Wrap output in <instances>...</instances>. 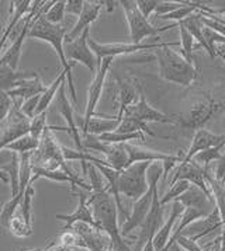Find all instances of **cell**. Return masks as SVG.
Masks as SVG:
<instances>
[{
  "label": "cell",
  "mask_w": 225,
  "mask_h": 251,
  "mask_svg": "<svg viewBox=\"0 0 225 251\" xmlns=\"http://www.w3.org/2000/svg\"><path fill=\"white\" fill-rule=\"evenodd\" d=\"M87 203L90 206L97 227L104 231L112 241L114 251H131L128 241L124 240L118 226V208L107 185L93 190Z\"/></svg>",
  "instance_id": "cell-1"
},
{
  "label": "cell",
  "mask_w": 225,
  "mask_h": 251,
  "mask_svg": "<svg viewBox=\"0 0 225 251\" xmlns=\"http://www.w3.org/2000/svg\"><path fill=\"white\" fill-rule=\"evenodd\" d=\"M65 251H71V250H65Z\"/></svg>",
  "instance_id": "cell-55"
},
{
  "label": "cell",
  "mask_w": 225,
  "mask_h": 251,
  "mask_svg": "<svg viewBox=\"0 0 225 251\" xmlns=\"http://www.w3.org/2000/svg\"><path fill=\"white\" fill-rule=\"evenodd\" d=\"M10 21H9V24L6 25L4 32H3V35H1V38H0V52H1V50H3L4 47H6L7 41L13 37V30L17 27L19 21L27 14L28 9H31L30 4L32 1H30V0H16V1H10Z\"/></svg>",
  "instance_id": "cell-26"
},
{
  "label": "cell",
  "mask_w": 225,
  "mask_h": 251,
  "mask_svg": "<svg viewBox=\"0 0 225 251\" xmlns=\"http://www.w3.org/2000/svg\"><path fill=\"white\" fill-rule=\"evenodd\" d=\"M141 251H155L154 247V239H149V240L145 243V246L142 247Z\"/></svg>",
  "instance_id": "cell-49"
},
{
  "label": "cell",
  "mask_w": 225,
  "mask_h": 251,
  "mask_svg": "<svg viewBox=\"0 0 225 251\" xmlns=\"http://www.w3.org/2000/svg\"><path fill=\"white\" fill-rule=\"evenodd\" d=\"M224 146L225 143L224 145H218V146H215V148H210V149H207V151H200V153L196 154L192 160H195L196 163L200 164V166L208 167V164H211L213 161H220L224 157L225 151H223Z\"/></svg>",
  "instance_id": "cell-37"
},
{
  "label": "cell",
  "mask_w": 225,
  "mask_h": 251,
  "mask_svg": "<svg viewBox=\"0 0 225 251\" xmlns=\"http://www.w3.org/2000/svg\"><path fill=\"white\" fill-rule=\"evenodd\" d=\"M176 201L182 202L184 208H195V209L201 211L205 216H208L215 208L214 200L211 197H208L204 191H201L198 187L192 185V184H190L189 190L182 194Z\"/></svg>",
  "instance_id": "cell-20"
},
{
  "label": "cell",
  "mask_w": 225,
  "mask_h": 251,
  "mask_svg": "<svg viewBox=\"0 0 225 251\" xmlns=\"http://www.w3.org/2000/svg\"><path fill=\"white\" fill-rule=\"evenodd\" d=\"M72 230L75 231L83 240V246L87 251H106L112 241L104 231L99 230L86 223H76L72 226Z\"/></svg>",
  "instance_id": "cell-16"
},
{
  "label": "cell",
  "mask_w": 225,
  "mask_h": 251,
  "mask_svg": "<svg viewBox=\"0 0 225 251\" xmlns=\"http://www.w3.org/2000/svg\"><path fill=\"white\" fill-rule=\"evenodd\" d=\"M89 47L93 50V53L96 55L97 65L100 66L102 60L104 58H115L120 55H128V53H135L138 50H158L166 45H170L172 42H142V44H133V42H115V44H102L97 42L89 35ZM99 69V68H97Z\"/></svg>",
  "instance_id": "cell-7"
},
{
  "label": "cell",
  "mask_w": 225,
  "mask_h": 251,
  "mask_svg": "<svg viewBox=\"0 0 225 251\" xmlns=\"http://www.w3.org/2000/svg\"><path fill=\"white\" fill-rule=\"evenodd\" d=\"M124 117L128 118H134L137 121H141L143 124L148 122H159V124H172V125H177V115H169L165 114L162 111L154 108L146 99L142 91L140 93L138 101L127 107V110L124 112Z\"/></svg>",
  "instance_id": "cell-11"
},
{
  "label": "cell",
  "mask_w": 225,
  "mask_h": 251,
  "mask_svg": "<svg viewBox=\"0 0 225 251\" xmlns=\"http://www.w3.org/2000/svg\"><path fill=\"white\" fill-rule=\"evenodd\" d=\"M225 143V133L224 135H217L213 132L207 131V129H198L195 132L192 145L189 148V151L184 154L183 161H190L195 157L197 153L207 151L210 148H215L218 145H224Z\"/></svg>",
  "instance_id": "cell-22"
},
{
  "label": "cell",
  "mask_w": 225,
  "mask_h": 251,
  "mask_svg": "<svg viewBox=\"0 0 225 251\" xmlns=\"http://www.w3.org/2000/svg\"><path fill=\"white\" fill-rule=\"evenodd\" d=\"M224 17H225V16H224Z\"/></svg>",
  "instance_id": "cell-56"
},
{
  "label": "cell",
  "mask_w": 225,
  "mask_h": 251,
  "mask_svg": "<svg viewBox=\"0 0 225 251\" xmlns=\"http://www.w3.org/2000/svg\"><path fill=\"white\" fill-rule=\"evenodd\" d=\"M24 192L26 191H20L16 197H13L11 200H9L1 206V212H0V226L1 227H7L11 218L16 215V212L19 211L23 197H24Z\"/></svg>",
  "instance_id": "cell-34"
},
{
  "label": "cell",
  "mask_w": 225,
  "mask_h": 251,
  "mask_svg": "<svg viewBox=\"0 0 225 251\" xmlns=\"http://www.w3.org/2000/svg\"><path fill=\"white\" fill-rule=\"evenodd\" d=\"M223 226H224V223H223V219H221V215H220V211L215 206L214 211L211 212L208 216L201 218L198 221L193 222L192 225H189L182 231V234L189 237V239H192V240L197 241L198 239H203L205 236H208L211 231L223 229Z\"/></svg>",
  "instance_id": "cell-19"
},
{
  "label": "cell",
  "mask_w": 225,
  "mask_h": 251,
  "mask_svg": "<svg viewBox=\"0 0 225 251\" xmlns=\"http://www.w3.org/2000/svg\"><path fill=\"white\" fill-rule=\"evenodd\" d=\"M186 180L189 181L192 185H196L198 187L201 191H204L208 197H211V192H210V188L207 185L204 178V167H201L200 164H197L195 160L190 161H182L176 170H174L173 174V180L170 184H174L176 181ZM213 198V197H211ZM214 200V198H213Z\"/></svg>",
  "instance_id": "cell-17"
},
{
  "label": "cell",
  "mask_w": 225,
  "mask_h": 251,
  "mask_svg": "<svg viewBox=\"0 0 225 251\" xmlns=\"http://www.w3.org/2000/svg\"><path fill=\"white\" fill-rule=\"evenodd\" d=\"M225 111V100L217 101L213 93H203L186 114L177 115V125L187 129H204V126Z\"/></svg>",
  "instance_id": "cell-4"
},
{
  "label": "cell",
  "mask_w": 225,
  "mask_h": 251,
  "mask_svg": "<svg viewBox=\"0 0 225 251\" xmlns=\"http://www.w3.org/2000/svg\"><path fill=\"white\" fill-rule=\"evenodd\" d=\"M47 115H48V111H44L41 114H35V117L31 120L30 135L37 141L41 139L42 133L47 128Z\"/></svg>",
  "instance_id": "cell-42"
},
{
  "label": "cell",
  "mask_w": 225,
  "mask_h": 251,
  "mask_svg": "<svg viewBox=\"0 0 225 251\" xmlns=\"http://www.w3.org/2000/svg\"><path fill=\"white\" fill-rule=\"evenodd\" d=\"M38 145H40V141L34 139L30 133H28V135L20 138V139L9 143L3 151H16L17 154H24V153H31V151H37L38 149Z\"/></svg>",
  "instance_id": "cell-35"
},
{
  "label": "cell",
  "mask_w": 225,
  "mask_h": 251,
  "mask_svg": "<svg viewBox=\"0 0 225 251\" xmlns=\"http://www.w3.org/2000/svg\"><path fill=\"white\" fill-rule=\"evenodd\" d=\"M44 7L37 13V16L32 19L30 31H28V37L30 38H37V40L45 41L48 44H51L52 48L55 50L58 58L61 60L63 71L66 72V84L69 86L71 91V97L75 104H78V96H76V89H75V83L72 77V69L75 66L73 62H68L65 56V50H63V42H65V35L68 34V28L63 24H51L45 20L44 17Z\"/></svg>",
  "instance_id": "cell-2"
},
{
  "label": "cell",
  "mask_w": 225,
  "mask_h": 251,
  "mask_svg": "<svg viewBox=\"0 0 225 251\" xmlns=\"http://www.w3.org/2000/svg\"><path fill=\"white\" fill-rule=\"evenodd\" d=\"M40 99H41V96H34V97H31V99H27V100L21 101L20 110L21 112L27 117V118L32 120V118L35 117V114H37V107H38V102H40Z\"/></svg>",
  "instance_id": "cell-44"
},
{
  "label": "cell",
  "mask_w": 225,
  "mask_h": 251,
  "mask_svg": "<svg viewBox=\"0 0 225 251\" xmlns=\"http://www.w3.org/2000/svg\"><path fill=\"white\" fill-rule=\"evenodd\" d=\"M35 76H38V72H19L11 69L10 66H7V65H1L0 66V90L9 93L13 89L19 87L21 81L34 79Z\"/></svg>",
  "instance_id": "cell-25"
},
{
  "label": "cell",
  "mask_w": 225,
  "mask_h": 251,
  "mask_svg": "<svg viewBox=\"0 0 225 251\" xmlns=\"http://www.w3.org/2000/svg\"><path fill=\"white\" fill-rule=\"evenodd\" d=\"M103 7H104V1L84 0L82 13L78 17V21L75 23V25L72 27L71 31H68V34L65 35V42H71V41L76 40L78 37H81L83 31L89 28L90 24L97 20Z\"/></svg>",
  "instance_id": "cell-18"
},
{
  "label": "cell",
  "mask_w": 225,
  "mask_h": 251,
  "mask_svg": "<svg viewBox=\"0 0 225 251\" xmlns=\"http://www.w3.org/2000/svg\"><path fill=\"white\" fill-rule=\"evenodd\" d=\"M204 178L211 197L214 198L215 206L220 211L223 223L225 225V177L217 178L214 176V171H211L208 167H204Z\"/></svg>",
  "instance_id": "cell-27"
},
{
  "label": "cell",
  "mask_w": 225,
  "mask_h": 251,
  "mask_svg": "<svg viewBox=\"0 0 225 251\" xmlns=\"http://www.w3.org/2000/svg\"><path fill=\"white\" fill-rule=\"evenodd\" d=\"M0 171L7 174L10 181L11 198L16 197L20 191V154L16 151H0Z\"/></svg>",
  "instance_id": "cell-21"
},
{
  "label": "cell",
  "mask_w": 225,
  "mask_h": 251,
  "mask_svg": "<svg viewBox=\"0 0 225 251\" xmlns=\"http://www.w3.org/2000/svg\"><path fill=\"white\" fill-rule=\"evenodd\" d=\"M177 27H179V31H180V42L179 44H180V48H182V55L189 63L196 65L195 53H193L195 52V38L192 37V34L189 31L186 30V27L182 24V21L177 23Z\"/></svg>",
  "instance_id": "cell-33"
},
{
  "label": "cell",
  "mask_w": 225,
  "mask_h": 251,
  "mask_svg": "<svg viewBox=\"0 0 225 251\" xmlns=\"http://www.w3.org/2000/svg\"><path fill=\"white\" fill-rule=\"evenodd\" d=\"M13 105H14V100L9 96V93L0 90V124L7 118Z\"/></svg>",
  "instance_id": "cell-45"
},
{
  "label": "cell",
  "mask_w": 225,
  "mask_h": 251,
  "mask_svg": "<svg viewBox=\"0 0 225 251\" xmlns=\"http://www.w3.org/2000/svg\"><path fill=\"white\" fill-rule=\"evenodd\" d=\"M0 180L3 181L4 184H10V181H9V177H7V174H4V173H1V171H0Z\"/></svg>",
  "instance_id": "cell-53"
},
{
  "label": "cell",
  "mask_w": 225,
  "mask_h": 251,
  "mask_svg": "<svg viewBox=\"0 0 225 251\" xmlns=\"http://www.w3.org/2000/svg\"><path fill=\"white\" fill-rule=\"evenodd\" d=\"M164 206L159 202V194L158 191L154 194V200H152V205L151 209L148 212L145 221L142 225L140 226V234L135 239V247L134 251H141L145 243L149 239H154V236L158 233V230L162 227L164 225Z\"/></svg>",
  "instance_id": "cell-12"
},
{
  "label": "cell",
  "mask_w": 225,
  "mask_h": 251,
  "mask_svg": "<svg viewBox=\"0 0 225 251\" xmlns=\"http://www.w3.org/2000/svg\"><path fill=\"white\" fill-rule=\"evenodd\" d=\"M125 151L128 153V166H131L134 163L138 161H169L173 160L176 157H179V154H169L164 151H151V149H145L142 146H137L131 143H125Z\"/></svg>",
  "instance_id": "cell-24"
},
{
  "label": "cell",
  "mask_w": 225,
  "mask_h": 251,
  "mask_svg": "<svg viewBox=\"0 0 225 251\" xmlns=\"http://www.w3.org/2000/svg\"><path fill=\"white\" fill-rule=\"evenodd\" d=\"M72 191L78 195L79 202H78V206H76L75 212L71 213V215H62V213L61 215H59V213L56 215V219L65 222V226L62 227V230H71L72 226L76 225V223H86V225H90L93 227L99 229L97 225H96V222H94V218H93L92 209H90V206H89V203H87L89 197L84 194V190H81V191L72 190ZM99 230H100V229H99Z\"/></svg>",
  "instance_id": "cell-15"
},
{
  "label": "cell",
  "mask_w": 225,
  "mask_h": 251,
  "mask_svg": "<svg viewBox=\"0 0 225 251\" xmlns=\"http://www.w3.org/2000/svg\"><path fill=\"white\" fill-rule=\"evenodd\" d=\"M34 185L28 184V187L26 188L24 192V197H23V201L20 203V215L23 216V219L27 222L30 226H32V200H34Z\"/></svg>",
  "instance_id": "cell-39"
},
{
  "label": "cell",
  "mask_w": 225,
  "mask_h": 251,
  "mask_svg": "<svg viewBox=\"0 0 225 251\" xmlns=\"http://www.w3.org/2000/svg\"><path fill=\"white\" fill-rule=\"evenodd\" d=\"M34 6H31V11L26 16V20L23 24V28H20V32L13 38L11 45L7 48V50L4 52L3 56H0V66L1 65H7L10 66L11 69L17 71L19 68V62L21 58V52H23V44L24 40L28 37V31H30L31 23L32 19L35 17V13H38L41 7H38V4H41V1H32Z\"/></svg>",
  "instance_id": "cell-13"
},
{
  "label": "cell",
  "mask_w": 225,
  "mask_h": 251,
  "mask_svg": "<svg viewBox=\"0 0 225 251\" xmlns=\"http://www.w3.org/2000/svg\"><path fill=\"white\" fill-rule=\"evenodd\" d=\"M182 24L186 27V30L192 34V37L195 38L196 42H198V45L203 47V48L208 52V55L211 56V59H214L215 53L211 50V48L208 47V44H207V41H205L204 38V34H203L204 25H203V21H201V13L197 11L195 14L189 16L187 19H184V20L182 21Z\"/></svg>",
  "instance_id": "cell-30"
},
{
  "label": "cell",
  "mask_w": 225,
  "mask_h": 251,
  "mask_svg": "<svg viewBox=\"0 0 225 251\" xmlns=\"http://www.w3.org/2000/svg\"><path fill=\"white\" fill-rule=\"evenodd\" d=\"M135 1H137L138 10L142 13L145 19H149L151 14L155 13L158 4H159V0H135Z\"/></svg>",
  "instance_id": "cell-46"
},
{
  "label": "cell",
  "mask_w": 225,
  "mask_h": 251,
  "mask_svg": "<svg viewBox=\"0 0 225 251\" xmlns=\"http://www.w3.org/2000/svg\"><path fill=\"white\" fill-rule=\"evenodd\" d=\"M138 86L134 84L131 80H118V100H120V107L118 112L115 115L117 120H123L124 112L127 110V107L133 105L138 101L140 97Z\"/></svg>",
  "instance_id": "cell-28"
},
{
  "label": "cell",
  "mask_w": 225,
  "mask_h": 251,
  "mask_svg": "<svg viewBox=\"0 0 225 251\" xmlns=\"http://www.w3.org/2000/svg\"><path fill=\"white\" fill-rule=\"evenodd\" d=\"M120 122H121V120H117L115 117H104V118L93 117L92 120L89 121L83 135L84 133H92L94 136H100L103 133L114 132L118 128Z\"/></svg>",
  "instance_id": "cell-31"
},
{
  "label": "cell",
  "mask_w": 225,
  "mask_h": 251,
  "mask_svg": "<svg viewBox=\"0 0 225 251\" xmlns=\"http://www.w3.org/2000/svg\"><path fill=\"white\" fill-rule=\"evenodd\" d=\"M184 205L182 202L173 201L172 203V209H170V215L168 218V221L162 225V227L158 230V233L154 236V247L155 251H162L168 246V243L172 237V231H173V226L176 221L180 218V215L183 213Z\"/></svg>",
  "instance_id": "cell-23"
},
{
  "label": "cell",
  "mask_w": 225,
  "mask_h": 251,
  "mask_svg": "<svg viewBox=\"0 0 225 251\" xmlns=\"http://www.w3.org/2000/svg\"><path fill=\"white\" fill-rule=\"evenodd\" d=\"M114 58H104L97 69V73L94 75L93 77L92 84L89 87L87 91V104H86V110H84V115L83 118H81V129L82 133L86 129L89 121L92 120L93 117L96 115V107L99 104V101L102 99L103 89H104V83H106V77H107V73L112 68V63Z\"/></svg>",
  "instance_id": "cell-9"
},
{
  "label": "cell",
  "mask_w": 225,
  "mask_h": 251,
  "mask_svg": "<svg viewBox=\"0 0 225 251\" xmlns=\"http://www.w3.org/2000/svg\"><path fill=\"white\" fill-rule=\"evenodd\" d=\"M151 164L152 161H138L121 171L118 178L120 194L133 202L140 200L149 190L146 173Z\"/></svg>",
  "instance_id": "cell-6"
},
{
  "label": "cell",
  "mask_w": 225,
  "mask_h": 251,
  "mask_svg": "<svg viewBox=\"0 0 225 251\" xmlns=\"http://www.w3.org/2000/svg\"><path fill=\"white\" fill-rule=\"evenodd\" d=\"M7 229L11 231V234L13 236H16V237H21V239H24V237H28L32 234V226H30L27 222L23 219V216L20 215V212L17 213L16 212V215L11 218L10 223H9V226H7Z\"/></svg>",
  "instance_id": "cell-38"
},
{
  "label": "cell",
  "mask_w": 225,
  "mask_h": 251,
  "mask_svg": "<svg viewBox=\"0 0 225 251\" xmlns=\"http://www.w3.org/2000/svg\"><path fill=\"white\" fill-rule=\"evenodd\" d=\"M215 53H218L223 59H224L225 62V45H221L220 48H217V50H215Z\"/></svg>",
  "instance_id": "cell-52"
},
{
  "label": "cell",
  "mask_w": 225,
  "mask_h": 251,
  "mask_svg": "<svg viewBox=\"0 0 225 251\" xmlns=\"http://www.w3.org/2000/svg\"><path fill=\"white\" fill-rule=\"evenodd\" d=\"M118 4L123 7L125 20L128 24V30H130V38L133 44H142L145 38L154 37L159 32L174 28L177 25V23H173L168 27H154L148 19L143 17L142 13L138 10L135 0H121L118 1Z\"/></svg>",
  "instance_id": "cell-5"
},
{
  "label": "cell",
  "mask_w": 225,
  "mask_h": 251,
  "mask_svg": "<svg viewBox=\"0 0 225 251\" xmlns=\"http://www.w3.org/2000/svg\"><path fill=\"white\" fill-rule=\"evenodd\" d=\"M83 4H84V0H69L66 1V13L79 17L83 10Z\"/></svg>",
  "instance_id": "cell-48"
},
{
  "label": "cell",
  "mask_w": 225,
  "mask_h": 251,
  "mask_svg": "<svg viewBox=\"0 0 225 251\" xmlns=\"http://www.w3.org/2000/svg\"><path fill=\"white\" fill-rule=\"evenodd\" d=\"M169 251H186V250H183V249H182V247H180L179 244H176V243H174L173 246H172V247L169 249Z\"/></svg>",
  "instance_id": "cell-54"
},
{
  "label": "cell",
  "mask_w": 225,
  "mask_h": 251,
  "mask_svg": "<svg viewBox=\"0 0 225 251\" xmlns=\"http://www.w3.org/2000/svg\"><path fill=\"white\" fill-rule=\"evenodd\" d=\"M47 90V86L40 79V75L35 76L34 79L21 81L19 87L9 91V96L11 99H19V100H27L34 96H41L44 91Z\"/></svg>",
  "instance_id": "cell-29"
},
{
  "label": "cell",
  "mask_w": 225,
  "mask_h": 251,
  "mask_svg": "<svg viewBox=\"0 0 225 251\" xmlns=\"http://www.w3.org/2000/svg\"><path fill=\"white\" fill-rule=\"evenodd\" d=\"M56 107H58V111L63 117V120L66 121L68 124V128H61V126H50V129H58V131H66L68 135L71 136L75 145H76V149L78 151H84L83 149V143H82V136H81V132H79V128L76 125V120H75V115H73V110H72L71 101L68 100V96H66V79L62 81L61 87L58 90V94H56Z\"/></svg>",
  "instance_id": "cell-14"
},
{
  "label": "cell",
  "mask_w": 225,
  "mask_h": 251,
  "mask_svg": "<svg viewBox=\"0 0 225 251\" xmlns=\"http://www.w3.org/2000/svg\"><path fill=\"white\" fill-rule=\"evenodd\" d=\"M3 1H0V31L3 28V23H4V13H3ZM4 30V28H3Z\"/></svg>",
  "instance_id": "cell-50"
},
{
  "label": "cell",
  "mask_w": 225,
  "mask_h": 251,
  "mask_svg": "<svg viewBox=\"0 0 225 251\" xmlns=\"http://www.w3.org/2000/svg\"><path fill=\"white\" fill-rule=\"evenodd\" d=\"M65 79H66V72L62 71L61 73H59V76L47 87V90L42 93L40 102H38V107H37V114H41L44 111H48V107L51 105L54 97H56L58 90H59V87H61L62 81L65 80Z\"/></svg>",
  "instance_id": "cell-32"
},
{
  "label": "cell",
  "mask_w": 225,
  "mask_h": 251,
  "mask_svg": "<svg viewBox=\"0 0 225 251\" xmlns=\"http://www.w3.org/2000/svg\"><path fill=\"white\" fill-rule=\"evenodd\" d=\"M14 105L7 118L0 124V151H3L9 143L17 141L30 133L31 120L27 118L20 110L21 101L13 99Z\"/></svg>",
  "instance_id": "cell-8"
},
{
  "label": "cell",
  "mask_w": 225,
  "mask_h": 251,
  "mask_svg": "<svg viewBox=\"0 0 225 251\" xmlns=\"http://www.w3.org/2000/svg\"><path fill=\"white\" fill-rule=\"evenodd\" d=\"M225 251V225L223 226V231H221V250Z\"/></svg>",
  "instance_id": "cell-51"
},
{
  "label": "cell",
  "mask_w": 225,
  "mask_h": 251,
  "mask_svg": "<svg viewBox=\"0 0 225 251\" xmlns=\"http://www.w3.org/2000/svg\"><path fill=\"white\" fill-rule=\"evenodd\" d=\"M184 3L186 1H159V4H158V7H156V10L154 13L155 17L161 19L166 14H170L172 11L177 10L182 6H184Z\"/></svg>",
  "instance_id": "cell-43"
},
{
  "label": "cell",
  "mask_w": 225,
  "mask_h": 251,
  "mask_svg": "<svg viewBox=\"0 0 225 251\" xmlns=\"http://www.w3.org/2000/svg\"><path fill=\"white\" fill-rule=\"evenodd\" d=\"M189 187H190V182L186 180H180V181H176L174 184H170V188H169V191L165 194L162 198H159V202H161V205L165 206L166 203H169V202H173L176 201L182 194L189 190Z\"/></svg>",
  "instance_id": "cell-40"
},
{
  "label": "cell",
  "mask_w": 225,
  "mask_h": 251,
  "mask_svg": "<svg viewBox=\"0 0 225 251\" xmlns=\"http://www.w3.org/2000/svg\"><path fill=\"white\" fill-rule=\"evenodd\" d=\"M65 13H66V1H63V0L54 1L50 6V9L44 13V17L51 24H62Z\"/></svg>",
  "instance_id": "cell-41"
},
{
  "label": "cell",
  "mask_w": 225,
  "mask_h": 251,
  "mask_svg": "<svg viewBox=\"0 0 225 251\" xmlns=\"http://www.w3.org/2000/svg\"><path fill=\"white\" fill-rule=\"evenodd\" d=\"M115 132H118V133H137V132H142V133H148L151 136H156V133L149 129L148 124H143L141 121L128 118V117H123V120H121Z\"/></svg>",
  "instance_id": "cell-36"
},
{
  "label": "cell",
  "mask_w": 225,
  "mask_h": 251,
  "mask_svg": "<svg viewBox=\"0 0 225 251\" xmlns=\"http://www.w3.org/2000/svg\"><path fill=\"white\" fill-rule=\"evenodd\" d=\"M89 32L90 28H86L83 31L82 35L78 37L75 41L71 42H63V50H65V56L68 62H79L84 65L89 71L92 73H97V59H96V55L93 53V50L89 47Z\"/></svg>",
  "instance_id": "cell-10"
},
{
  "label": "cell",
  "mask_w": 225,
  "mask_h": 251,
  "mask_svg": "<svg viewBox=\"0 0 225 251\" xmlns=\"http://www.w3.org/2000/svg\"><path fill=\"white\" fill-rule=\"evenodd\" d=\"M180 44L172 42L162 48H158L155 52V59L159 65V77L165 81L180 84L183 87H190L197 79L198 69L196 65L189 63L183 55L173 50L170 47Z\"/></svg>",
  "instance_id": "cell-3"
},
{
  "label": "cell",
  "mask_w": 225,
  "mask_h": 251,
  "mask_svg": "<svg viewBox=\"0 0 225 251\" xmlns=\"http://www.w3.org/2000/svg\"><path fill=\"white\" fill-rule=\"evenodd\" d=\"M176 244H179L183 250L186 251H204L198 244H197V241L192 240V239H189V237H186L183 234H180V236H177L176 237V240H174Z\"/></svg>",
  "instance_id": "cell-47"
}]
</instances>
